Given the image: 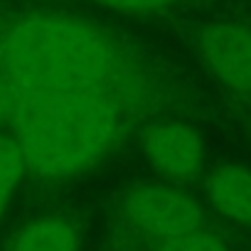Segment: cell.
I'll list each match as a JSON object with an SVG mask.
<instances>
[{
    "label": "cell",
    "instance_id": "8fae6325",
    "mask_svg": "<svg viewBox=\"0 0 251 251\" xmlns=\"http://www.w3.org/2000/svg\"><path fill=\"white\" fill-rule=\"evenodd\" d=\"M101 3L118 8V10H133V13H148V10H158L170 5L173 0H101Z\"/></svg>",
    "mask_w": 251,
    "mask_h": 251
},
{
    "label": "cell",
    "instance_id": "8992f818",
    "mask_svg": "<svg viewBox=\"0 0 251 251\" xmlns=\"http://www.w3.org/2000/svg\"><path fill=\"white\" fill-rule=\"evenodd\" d=\"M209 200L219 214L251 226V170L224 165L209 177Z\"/></svg>",
    "mask_w": 251,
    "mask_h": 251
},
{
    "label": "cell",
    "instance_id": "5b68a950",
    "mask_svg": "<svg viewBox=\"0 0 251 251\" xmlns=\"http://www.w3.org/2000/svg\"><path fill=\"white\" fill-rule=\"evenodd\" d=\"M143 153L153 168L175 180H187L202 168V138L175 121L151 123L141 136Z\"/></svg>",
    "mask_w": 251,
    "mask_h": 251
},
{
    "label": "cell",
    "instance_id": "9c48e42d",
    "mask_svg": "<svg viewBox=\"0 0 251 251\" xmlns=\"http://www.w3.org/2000/svg\"><path fill=\"white\" fill-rule=\"evenodd\" d=\"M155 251H231V249L219 234L207 229H195L180 236L163 239L155 246Z\"/></svg>",
    "mask_w": 251,
    "mask_h": 251
},
{
    "label": "cell",
    "instance_id": "6da1fadb",
    "mask_svg": "<svg viewBox=\"0 0 251 251\" xmlns=\"http://www.w3.org/2000/svg\"><path fill=\"white\" fill-rule=\"evenodd\" d=\"M121 118L106 89H23L13 118L27 170L74 177L113 146Z\"/></svg>",
    "mask_w": 251,
    "mask_h": 251
},
{
    "label": "cell",
    "instance_id": "277c9868",
    "mask_svg": "<svg viewBox=\"0 0 251 251\" xmlns=\"http://www.w3.org/2000/svg\"><path fill=\"white\" fill-rule=\"evenodd\" d=\"M200 54L209 72L231 91H251V30L234 23L209 25L200 35Z\"/></svg>",
    "mask_w": 251,
    "mask_h": 251
},
{
    "label": "cell",
    "instance_id": "ba28073f",
    "mask_svg": "<svg viewBox=\"0 0 251 251\" xmlns=\"http://www.w3.org/2000/svg\"><path fill=\"white\" fill-rule=\"evenodd\" d=\"M25 170H27V165H25V155H23L18 141L0 133V214L5 212Z\"/></svg>",
    "mask_w": 251,
    "mask_h": 251
},
{
    "label": "cell",
    "instance_id": "7a4b0ae2",
    "mask_svg": "<svg viewBox=\"0 0 251 251\" xmlns=\"http://www.w3.org/2000/svg\"><path fill=\"white\" fill-rule=\"evenodd\" d=\"M116 47L96 27L59 15H27L0 35V76L20 89H108Z\"/></svg>",
    "mask_w": 251,
    "mask_h": 251
},
{
    "label": "cell",
    "instance_id": "30bf717a",
    "mask_svg": "<svg viewBox=\"0 0 251 251\" xmlns=\"http://www.w3.org/2000/svg\"><path fill=\"white\" fill-rule=\"evenodd\" d=\"M20 94H23V89L18 84L0 76V128L3 126H13V118H15V111L20 103Z\"/></svg>",
    "mask_w": 251,
    "mask_h": 251
},
{
    "label": "cell",
    "instance_id": "52a82bcc",
    "mask_svg": "<svg viewBox=\"0 0 251 251\" xmlns=\"http://www.w3.org/2000/svg\"><path fill=\"white\" fill-rule=\"evenodd\" d=\"M10 251H79V234L69 219L50 214L27 222L13 236Z\"/></svg>",
    "mask_w": 251,
    "mask_h": 251
},
{
    "label": "cell",
    "instance_id": "3957f363",
    "mask_svg": "<svg viewBox=\"0 0 251 251\" xmlns=\"http://www.w3.org/2000/svg\"><path fill=\"white\" fill-rule=\"evenodd\" d=\"M121 214L136 231L158 241L204 226L202 207L168 185H138L121 200Z\"/></svg>",
    "mask_w": 251,
    "mask_h": 251
}]
</instances>
